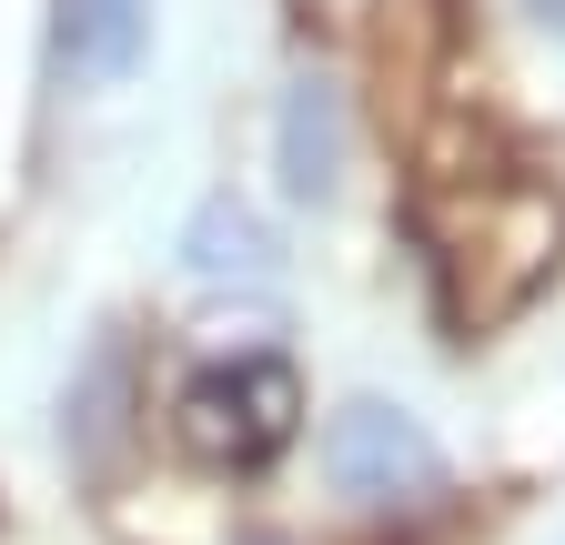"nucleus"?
<instances>
[{
	"label": "nucleus",
	"instance_id": "nucleus-1",
	"mask_svg": "<svg viewBox=\"0 0 565 545\" xmlns=\"http://www.w3.org/2000/svg\"><path fill=\"white\" fill-rule=\"evenodd\" d=\"M424 253H435L455 323H505L565 263V192L535 172H475L455 202L424 213Z\"/></svg>",
	"mask_w": 565,
	"mask_h": 545
},
{
	"label": "nucleus",
	"instance_id": "nucleus-2",
	"mask_svg": "<svg viewBox=\"0 0 565 545\" xmlns=\"http://www.w3.org/2000/svg\"><path fill=\"white\" fill-rule=\"evenodd\" d=\"M294 435H303V374L273 344L202 354L172 384V445L212 474H263V464L294 455Z\"/></svg>",
	"mask_w": 565,
	"mask_h": 545
},
{
	"label": "nucleus",
	"instance_id": "nucleus-3",
	"mask_svg": "<svg viewBox=\"0 0 565 545\" xmlns=\"http://www.w3.org/2000/svg\"><path fill=\"white\" fill-rule=\"evenodd\" d=\"M323 474L343 505H374V515H414L445 495V445L424 435L404 404H343V415L323 425Z\"/></svg>",
	"mask_w": 565,
	"mask_h": 545
},
{
	"label": "nucleus",
	"instance_id": "nucleus-4",
	"mask_svg": "<svg viewBox=\"0 0 565 545\" xmlns=\"http://www.w3.org/2000/svg\"><path fill=\"white\" fill-rule=\"evenodd\" d=\"M343 162H353V111H343V82L333 72H303L294 92H282V111H273V172H282V192L303 202H333L343 192Z\"/></svg>",
	"mask_w": 565,
	"mask_h": 545
},
{
	"label": "nucleus",
	"instance_id": "nucleus-5",
	"mask_svg": "<svg viewBox=\"0 0 565 545\" xmlns=\"http://www.w3.org/2000/svg\"><path fill=\"white\" fill-rule=\"evenodd\" d=\"M51 51H61L71 92H111V82L141 72V51H152V11H141V0H61Z\"/></svg>",
	"mask_w": 565,
	"mask_h": 545
},
{
	"label": "nucleus",
	"instance_id": "nucleus-6",
	"mask_svg": "<svg viewBox=\"0 0 565 545\" xmlns=\"http://www.w3.org/2000/svg\"><path fill=\"white\" fill-rule=\"evenodd\" d=\"M182 263H192V284H243V293L282 284V243H273V223L253 213L243 192H202V202H192Z\"/></svg>",
	"mask_w": 565,
	"mask_h": 545
},
{
	"label": "nucleus",
	"instance_id": "nucleus-7",
	"mask_svg": "<svg viewBox=\"0 0 565 545\" xmlns=\"http://www.w3.org/2000/svg\"><path fill=\"white\" fill-rule=\"evenodd\" d=\"M121 394H131V354H121V344H102V354H92V384L71 394V404H82V415H71V445H82V455H102V445L121 435V415H111Z\"/></svg>",
	"mask_w": 565,
	"mask_h": 545
},
{
	"label": "nucleus",
	"instance_id": "nucleus-8",
	"mask_svg": "<svg viewBox=\"0 0 565 545\" xmlns=\"http://www.w3.org/2000/svg\"><path fill=\"white\" fill-rule=\"evenodd\" d=\"M535 11H545V21H555V31H565V0H535Z\"/></svg>",
	"mask_w": 565,
	"mask_h": 545
},
{
	"label": "nucleus",
	"instance_id": "nucleus-9",
	"mask_svg": "<svg viewBox=\"0 0 565 545\" xmlns=\"http://www.w3.org/2000/svg\"><path fill=\"white\" fill-rule=\"evenodd\" d=\"M243 545H282V535H243Z\"/></svg>",
	"mask_w": 565,
	"mask_h": 545
}]
</instances>
